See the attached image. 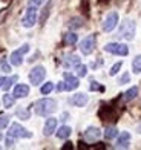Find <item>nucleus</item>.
Wrapping results in <instances>:
<instances>
[{
	"instance_id": "473e14b6",
	"label": "nucleus",
	"mask_w": 141,
	"mask_h": 150,
	"mask_svg": "<svg viewBox=\"0 0 141 150\" xmlns=\"http://www.w3.org/2000/svg\"><path fill=\"white\" fill-rule=\"evenodd\" d=\"M89 89H91V91H98V89H100V91H104V87L100 86V84H97L95 81H92V84L89 86Z\"/></svg>"
},
{
	"instance_id": "39448f33",
	"label": "nucleus",
	"mask_w": 141,
	"mask_h": 150,
	"mask_svg": "<svg viewBox=\"0 0 141 150\" xmlns=\"http://www.w3.org/2000/svg\"><path fill=\"white\" fill-rule=\"evenodd\" d=\"M29 51V45H23L22 47H18L17 51H14L9 57V63L12 66H20L23 63V55Z\"/></svg>"
},
{
	"instance_id": "20e7f679",
	"label": "nucleus",
	"mask_w": 141,
	"mask_h": 150,
	"mask_svg": "<svg viewBox=\"0 0 141 150\" xmlns=\"http://www.w3.org/2000/svg\"><path fill=\"white\" fill-rule=\"evenodd\" d=\"M8 135L12 136V138H31L32 136V133L28 132L22 124H18V122H12V126L8 130Z\"/></svg>"
},
{
	"instance_id": "f03ea898",
	"label": "nucleus",
	"mask_w": 141,
	"mask_h": 150,
	"mask_svg": "<svg viewBox=\"0 0 141 150\" xmlns=\"http://www.w3.org/2000/svg\"><path fill=\"white\" fill-rule=\"evenodd\" d=\"M135 31H137V23L129 18V20H124L123 22L118 35L124 40H127V42H130V40H133V37H135Z\"/></svg>"
},
{
	"instance_id": "7ed1b4c3",
	"label": "nucleus",
	"mask_w": 141,
	"mask_h": 150,
	"mask_svg": "<svg viewBox=\"0 0 141 150\" xmlns=\"http://www.w3.org/2000/svg\"><path fill=\"white\" fill-rule=\"evenodd\" d=\"M46 77V69L43 66H35L34 69L29 72V83L32 86H38Z\"/></svg>"
},
{
	"instance_id": "b1692460",
	"label": "nucleus",
	"mask_w": 141,
	"mask_h": 150,
	"mask_svg": "<svg viewBox=\"0 0 141 150\" xmlns=\"http://www.w3.org/2000/svg\"><path fill=\"white\" fill-rule=\"evenodd\" d=\"M51 6H52V3H51V2H49V3H46V6L43 8V14L40 16V23H45V20L48 18L49 11H51Z\"/></svg>"
},
{
	"instance_id": "aec40b11",
	"label": "nucleus",
	"mask_w": 141,
	"mask_h": 150,
	"mask_svg": "<svg viewBox=\"0 0 141 150\" xmlns=\"http://www.w3.org/2000/svg\"><path fill=\"white\" fill-rule=\"evenodd\" d=\"M137 95H138V87L133 86V87H130V89L124 93V100L126 101H132V100L137 98Z\"/></svg>"
},
{
	"instance_id": "c85d7f7f",
	"label": "nucleus",
	"mask_w": 141,
	"mask_h": 150,
	"mask_svg": "<svg viewBox=\"0 0 141 150\" xmlns=\"http://www.w3.org/2000/svg\"><path fill=\"white\" fill-rule=\"evenodd\" d=\"M17 117L20 120H29V112L26 110V109H25V110H23V109H18V110H17Z\"/></svg>"
},
{
	"instance_id": "dca6fc26",
	"label": "nucleus",
	"mask_w": 141,
	"mask_h": 150,
	"mask_svg": "<svg viewBox=\"0 0 141 150\" xmlns=\"http://www.w3.org/2000/svg\"><path fill=\"white\" fill-rule=\"evenodd\" d=\"M80 64V57L78 55H68L63 61V66L64 67H74V66H78Z\"/></svg>"
},
{
	"instance_id": "9b49d317",
	"label": "nucleus",
	"mask_w": 141,
	"mask_h": 150,
	"mask_svg": "<svg viewBox=\"0 0 141 150\" xmlns=\"http://www.w3.org/2000/svg\"><path fill=\"white\" fill-rule=\"evenodd\" d=\"M100 136H101V132H100L98 127H88V129L84 130V139L88 141V142L97 141Z\"/></svg>"
},
{
	"instance_id": "423d86ee",
	"label": "nucleus",
	"mask_w": 141,
	"mask_h": 150,
	"mask_svg": "<svg viewBox=\"0 0 141 150\" xmlns=\"http://www.w3.org/2000/svg\"><path fill=\"white\" fill-rule=\"evenodd\" d=\"M104 51L111 52V54H115V55L126 57L127 54H129V47H127L126 45H121V43H107L104 46Z\"/></svg>"
},
{
	"instance_id": "c756f323",
	"label": "nucleus",
	"mask_w": 141,
	"mask_h": 150,
	"mask_svg": "<svg viewBox=\"0 0 141 150\" xmlns=\"http://www.w3.org/2000/svg\"><path fill=\"white\" fill-rule=\"evenodd\" d=\"M8 122H9V118L8 117H0V129H5L6 126H8Z\"/></svg>"
},
{
	"instance_id": "0eeeda50",
	"label": "nucleus",
	"mask_w": 141,
	"mask_h": 150,
	"mask_svg": "<svg viewBox=\"0 0 141 150\" xmlns=\"http://www.w3.org/2000/svg\"><path fill=\"white\" fill-rule=\"evenodd\" d=\"M118 18H120V16H118V12H109V14L106 16V18H104V22H103V31L104 32H111V31H113L115 29V26L118 25Z\"/></svg>"
},
{
	"instance_id": "f8f14e48",
	"label": "nucleus",
	"mask_w": 141,
	"mask_h": 150,
	"mask_svg": "<svg viewBox=\"0 0 141 150\" xmlns=\"http://www.w3.org/2000/svg\"><path fill=\"white\" fill-rule=\"evenodd\" d=\"M88 100H89L88 95L83 93V92H80V93H75V95L71 98V103H72L74 106H77V107H83V106H86Z\"/></svg>"
},
{
	"instance_id": "6ab92c4d",
	"label": "nucleus",
	"mask_w": 141,
	"mask_h": 150,
	"mask_svg": "<svg viewBox=\"0 0 141 150\" xmlns=\"http://www.w3.org/2000/svg\"><path fill=\"white\" fill-rule=\"evenodd\" d=\"M14 103H16V97H14V95H9V93H5L3 95V106L6 109L12 107V106H14Z\"/></svg>"
},
{
	"instance_id": "412c9836",
	"label": "nucleus",
	"mask_w": 141,
	"mask_h": 150,
	"mask_svg": "<svg viewBox=\"0 0 141 150\" xmlns=\"http://www.w3.org/2000/svg\"><path fill=\"white\" fill-rule=\"evenodd\" d=\"M17 80H18V77H17V75H12V77H9V78H5L3 84H2V89H3V91H8L9 87H11L12 84H14Z\"/></svg>"
},
{
	"instance_id": "f704fd0d",
	"label": "nucleus",
	"mask_w": 141,
	"mask_h": 150,
	"mask_svg": "<svg viewBox=\"0 0 141 150\" xmlns=\"http://www.w3.org/2000/svg\"><path fill=\"white\" fill-rule=\"evenodd\" d=\"M57 89H58V91H64V83H60V84L57 86Z\"/></svg>"
},
{
	"instance_id": "393cba45",
	"label": "nucleus",
	"mask_w": 141,
	"mask_h": 150,
	"mask_svg": "<svg viewBox=\"0 0 141 150\" xmlns=\"http://www.w3.org/2000/svg\"><path fill=\"white\" fill-rule=\"evenodd\" d=\"M68 26H69V28H72V29L81 28V26H83V20H81V18H78V17H75V18H72L71 22L68 23Z\"/></svg>"
},
{
	"instance_id": "e433bc0d",
	"label": "nucleus",
	"mask_w": 141,
	"mask_h": 150,
	"mask_svg": "<svg viewBox=\"0 0 141 150\" xmlns=\"http://www.w3.org/2000/svg\"><path fill=\"white\" fill-rule=\"evenodd\" d=\"M138 133H141V124L138 126Z\"/></svg>"
},
{
	"instance_id": "7c9ffc66",
	"label": "nucleus",
	"mask_w": 141,
	"mask_h": 150,
	"mask_svg": "<svg viewBox=\"0 0 141 150\" xmlns=\"http://www.w3.org/2000/svg\"><path fill=\"white\" fill-rule=\"evenodd\" d=\"M0 67H2V71L3 72H11V67H9V64L8 63H6V61H0Z\"/></svg>"
},
{
	"instance_id": "a878e982",
	"label": "nucleus",
	"mask_w": 141,
	"mask_h": 150,
	"mask_svg": "<svg viewBox=\"0 0 141 150\" xmlns=\"http://www.w3.org/2000/svg\"><path fill=\"white\" fill-rule=\"evenodd\" d=\"M54 91V83H51V81H49V83H45L43 86H42V93L43 95H48V93H51Z\"/></svg>"
},
{
	"instance_id": "6e6552de",
	"label": "nucleus",
	"mask_w": 141,
	"mask_h": 150,
	"mask_svg": "<svg viewBox=\"0 0 141 150\" xmlns=\"http://www.w3.org/2000/svg\"><path fill=\"white\" fill-rule=\"evenodd\" d=\"M35 22H37V8L35 6H29L23 20H22V25L25 28H32L35 25Z\"/></svg>"
},
{
	"instance_id": "a211bd4d",
	"label": "nucleus",
	"mask_w": 141,
	"mask_h": 150,
	"mask_svg": "<svg viewBox=\"0 0 141 150\" xmlns=\"http://www.w3.org/2000/svg\"><path fill=\"white\" fill-rule=\"evenodd\" d=\"M63 40H64V43L66 45H75L77 43V40H78V35L75 32H68V34H64V37H63Z\"/></svg>"
},
{
	"instance_id": "5701e85b",
	"label": "nucleus",
	"mask_w": 141,
	"mask_h": 150,
	"mask_svg": "<svg viewBox=\"0 0 141 150\" xmlns=\"http://www.w3.org/2000/svg\"><path fill=\"white\" fill-rule=\"evenodd\" d=\"M132 69H133V72H135V74H140V72H141V55H138V57L133 58V61H132Z\"/></svg>"
},
{
	"instance_id": "f257e3e1",
	"label": "nucleus",
	"mask_w": 141,
	"mask_h": 150,
	"mask_svg": "<svg viewBox=\"0 0 141 150\" xmlns=\"http://www.w3.org/2000/svg\"><path fill=\"white\" fill-rule=\"evenodd\" d=\"M34 110L38 117H48L57 110V101L52 98H42L35 103Z\"/></svg>"
},
{
	"instance_id": "cd10ccee",
	"label": "nucleus",
	"mask_w": 141,
	"mask_h": 150,
	"mask_svg": "<svg viewBox=\"0 0 141 150\" xmlns=\"http://www.w3.org/2000/svg\"><path fill=\"white\" fill-rule=\"evenodd\" d=\"M121 66H123V63H121V61H118V63H115V64H113V66L111 67L109 75H112V77H113V75H117V74H118V71L121 69Z\"/></svg>"
},
{
	"instance_id": "4468645a",
	"label": "nucleus",
	"mask_w": 141,
	"mask_h": 150,
	"mask_svg": "<svg viewBox=\"0 0 141 150\" xmlns=\"http://www.w3.org/2000/svg\"><path fill=\"white\" fill-rule=\"evenodd\" d=\"M12 95H14L16 98H25V97H28V95H29V86H26V84H17L14 87Z\"/></svg>"
},
{
	"instance_id": "bb28decb",
	"label": "nucleus",
	"mask_w": 141,
	"mask_h": 150,
	"mask_svg": "<svg viewBox=\"0 0 141 150\" xmlns=\"http://www.w3.org/2000/svg\"><path fill=\"white\" fill-rule=\"evenodd\" d=\"M75 69H77V75H78V77H86V74H88V67H86L84 64L75 66Z\"/></svg>"
},
{
	"instance_id": "c9c22d12",
	"label": "nucleus",
	"mask_w": 141,
	"mask_h": 150,
	"mask_svg": "<svg viewBox=\"0 0 141 150\" xmlns=\"http://www.w3.org/2000/svg\"><path fill=\"white\" fill-rule=\"evenodd\" d=\"M3 81H5V78H3V77H0V87H2V84H3Z\"/></svg>"
},
{
	"instance_id": "2eb2a0df",
	"label": "nucleus",
	"mask_w": 141,
	"mask_h": 150,
	"mask_svg": "<svg viewBox=\"0 0 141 150\" xmlns=\"http://www.w3.org/2000/svg\"><path fill=\"white\" fill-rule=\"evenodd\" d=\"M129 141H130V133L123 132L121 135L118 136L117 147H118V149H126V147H129Z\"/></svg>"
},
{
	"instance_id": "4c0bfd02",
	"label": "nucleus",
	"mask_w": 141,
	"mask_h": 150,
	"mask_svg": "<svg viewBox=\"0 0 141 150\" xmlns=\"http://www.w3.org/2000/svg\"><path fill=\"white\" fill-rule=\"evenodd\" d=\"M101 2H106V0H101Z\"/></svg>"
},
{
	"instance_id": "f3484780",
	"label": "nucleus",
	"mask_w": 141,
	"mask_h": 150,
	"mask_svg": "<svg viewBox=\"0 0 141 150\" xmlns=\"http://www.w3.org/2000/svg\"><path fill=\"white\" fill-rule=\"evenodd\" d=\"M71 132H72V129L69 126H62L57 130V136L60 139H66V138H69V136H71Z\"/></svg>"
},
{
	"instance_id": "4be33fe9",
	"label": "nucleus",
	"mask_w": 141,
	"mask_h": 150,
	"mask_svg": "<svg viewBox=\"0 0 141 150\" xmlns=\"http://www.w3.org/2000/svg\"><path fill=\"white\" fill-rule=\"evenodd\" d=\"M117 135H118V130H117L115 127H107L106 132H104V138L106 139H113Z\"/></svg>"
},
{
	"instance_id": "ddd939ff",
	"label": "nucleus",
	"mask_w": 141,
	"mask_h": 150,
	"mask_svg": "<svg viewBox=\"0 0 141 150\" xmlns=\"http://www.w3.org/2000/svg\"><path fill=\"white\" fill-rule=\"evenodd\" d=\"M57 129V120L55 118H48L45 122V127H43V133L45 136H51Z\"/></svg>"
},
{
	"instance_id": "72a5a7b5",
	"label": "nucleus",
	"mask_w": 141,
	"mask_h": 150,
	"mask_svg": "<svg viewBox=\"0 0 141 150\" xmlns=\"http://www.w3.org/2000/svg\"><path fill=\"white\" fill-rule=\"evenodd\" d=\"M43 3V0H29V6H40Z\"/></svg>"
},
{
	"instance_id": "9d476101",
	"label": "nucleus",
	"mask_w": 141,
	"mask_h": 150,
	"mask_svg": "<svg viewBox=\"0 0 141 150\" xmlns=\"http://www.w3.org/2000/svg\"><path fill=\"white\" fill-rule=\"evenodd\" d=\"M64 91H74V89H77V87L80 86V81L77 77H74L72 74L69 72H64Z\"/></svg>"
},
{
	"instance_id": "1a4fd4ad",
	"label": "nucleus",
	"mask_w": 141,
	"mask_h": 150,
	"mask_svg": "<svg viewBox=\"0 0 141 150\" xmlns=\"http://www.w3.org/2000/svg\"><path fill=\"white\" fill-rule=\"evenodd\" d=\"M95 49V35H88L84 40H81L80 43V51L84 55H91Z\"/></svg>"
},
{
	"instance_id": "2f4dec72",
	"label": "nucleus",
	"mask_w": 141,
	"mask_h": 150,
	"mask_svg": "<svg viewBox=\"0 0 141 150\" xmlns=\"http://www.w3.org/2000/svg\"><path fill=\"white\" fill-rule=\"evenodd\" d=\"M129 80H130V75L126 72V74L123 75V77L120 78V84H126V83H129Z\"/></svg>"
}]
</instances>
